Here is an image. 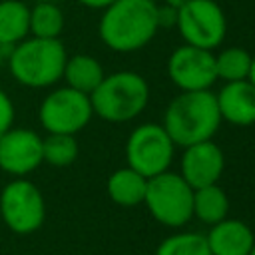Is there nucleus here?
I'll use <instances>...</instances> for the list:
<instances>
[{
	"mask_svg": "<svg viewBox=\"0 0 255 255\" xmlns=\"http://www.w3.org/2000/svg\"><path fill=\"white\" fill-rule=\"evenodd\" d=\"M163 4H167V6H171V8H175V10H181L189 0H161Z\"/></svg>",
	"mask_w": 255,
	"mask_h": 255,
	"instance_id": "obj_26",
	"label": "nucleus"
},
{
	"mask_svg": "<svg viewBox=\"0 0 255 255\" xmlns=\"http://www.w3.org/2000/svg\"><path fill=\"white\" fill-rule=\"evenodd\" d=\"M82 6L92 8V10H106L108 6H112L116 0H78Z\"/></svg>",
	"mask_w": 255,
	"mask_h": 255,
	"instance_id": "obj_25",
	"label": "nucleus"
},
{
	"mask_svg": "<svg viewBox=\"0 0 255 255\" xmlns=\"http://www.w3.org/2000/svg\"><path fill=\"white\" fill-rule=\"evenodd\" d=\"M90 102L94 116L112 124H124L147 108L149 86L137 72H114L104 76L100 86L90 94Z\"/></svg>",
	"mask_w": 255,
	"mask_h": 255,
	"instance_id": "obj_4",
	"label": "nucleus"
},
{
	"mask_svg": "<svg viewBox=\"0 0 255 255\" xmlns=\"http://www.w3.org/2000/svg\"><path fill=\"white\" fill-rule=\"evenodd\" d=\"M247 82H251L255 86V56H251V64H249V74H247Z\"/></svg>",
	"mask_w": 255,
	"mask_h": 255,
	"instance_id": "obj_27",
	"label": "nucleus"
},
{
	"mask_svg": "<svg viewBox=\"0 0 255 255\" xmlns=\"http://www.w3.org/2000/svg\"><path fill=\"white\" fill-rule=\"evenodd\" d=\"M145 187H147V177H143L129 165L116 169L106 183L110 199L122 207H135L143 203Z\"/></svg>",
	"mask_w": 255,
	"mask_h": 255,
	"instance_id": "obj_16",
	"label": "nucleus"
},
{
	"mask_svg": "<svg viewBox=\"0 0 255 255\" xmlns=\"http://www.w3.org/2000/svg\"><path fill=\"white\" fill-rule=\"evenodd\" d=\"M249 64H251V54L245 48H237V46L225 48L219 54H215L217 80H223L225 84L247 80Z\"/></svg>",
	"mask_w": 255,
	"mask_h": 255,
	"instance_id": "obj_21",
	"label": "nucleus"
},
{
	"mask_svg": "<svg viewBox=\"0 0 255 255\" xmlns=\"http://www.w3.org/2000/svg\"><path fill=\"white\" fill-rule=\"evenodd\" d=\"M68 54L60 38L28 36L8 52L12 78L26 88H50L62 80Z\"/></svg>",
	"mask_w": 255,
	"mask_h": 255,
	"instance_id": "obj_3",
	"label": "nucleus"
},
{
	"mask_svg": "<svg viewBox=\"0 0 255 255\" xmlns=\"http://www.w3.org/2000/svg\"><path fill=\"white\" fill-rule=\"evenodd\" d=\"M30 36V6L22 0H0V48L8 52Z\"/></svg>",
	"mask_w": 255,
	"mask_h": 255,
	"instance_id": "obj_15",
	"label": "nucleus"
},
{
	"mask_svg": "<svg viewBox=\"0 0 255 255\" xmlns=\"http://www.w3.org/2000/svg\"><path fill=\"white\" fill-rule=\"evenodd\" d=\"M177 14H179V10H175V8H171V6H167V4H157V8H155V16H157V28H175V24H177Z\"/></svg>",
	"mask_w": 255,
	"mask_h": 255,
	"instance_id": "obj_24",
	"label": "nucleus"
},
{
	"mask_svg": "<svg viewBox=\"0 0 255 255\" xmlns=\"http://www.w3.org/2000/svg\"><path fill=\"white\" fill-rule=\"evenodd\" d=\"M92 116L94 110L90 96L68 86L50 92L38 110V120L48 133L76 135L90 124Z\"/></svg>",
	"mask_w": 255,
	"mask_h": 255,
	"instance_id": "obj_8",
	"label": "nucleus"
},
{
	"mask_svg": "<svg viewBox=\"0 0 255 255\" xmlns=\"http://www.w3.org/2000/svg\"><path fill=\"white\" fill-rule=\"evenodd\" d=\"M80 145L76 135L68 133H48L42 137V159L54 167H68L78 159Z\"/></svg>",
	"mask_w": 255,
	"mask_h": 255,
	"instance_id": "obj_20",
	"label": "nucleus"
},
{
	"mask_svg": "<svg viewBox=\"0 0 255 255\" xmlns=\"http://www.w3.org/2000/svg\"><path fill=\"white\" fill-rule=\"evenodd\" d=\"M36 2H38V0H36Z\"/></svg>",
	"mask_w": 255,
	"mask_h": 255,
	"instance_id": "obj_31",
	"label": "nucleus"
},
{
	"mask_svg": "<svg viewBox=\"0 0 255 255\" xmlns=\"http://www.w3.org/2000/svg\"><path fill=\"white\" fill-rule=\"evenodd\" d=\"M44 163L42 137L28 128H10L0 135V169L24 177Z\"/></svg>",
	"mask_w": 255,
	"mask_h": 255,
	"instance_id": "obj_11",
	"label": "nucleus"
},
{
	"mask_svg": "<svg viewBox=\"0 0 255 255\" xmlns=\"http://www.w3.org/2000/svg\"><path fill=\"white\" fill-rule=\"evenodd\" d=\"M229 213V197L219 183L193 189V217L205 225H215L223 221Z\"/></svg>",
	"mask_w": 255,
	"mask_h": 255,
	"instance_id": "obj_18",
	"label": "nucleus"
},
{
	"mask_svg": "<svg viewBox=\"0 0 255 255\" xmlns=\"http://www.w3.org/2000/svg\"><path fill=\"white\" fill-rule=\"evenodd\" d=\"M167 76L181 92H203L217 82L215 54L183 44L167 58Z\"/></svg>",
	"mask_w": 255,
	"mask_h": 255,
	"instance_id": "obj_10",
	"label": "nucleus"
},
{
	"mask_svg": "<svg viewBox=\"0 0 255 255\" xmlns=\"http://www.w3.org/2000/svg\"><path fill=\"white\" fill-rule=\"evenodd\" d=\"M225 169V155L213 139L183 147L179 175L189 183L191 189L217 183Z\"/></svg>",
	"mask_w": 255,
	"mask_h": 255,
	"instance_id": "obj_12",
	"label": "nucleus"
},
{
	"mask_svg": "<svg viewBox=\"0 0 255 255\" xmlns=\"http://www.w3.org/2000/svg\"><path fill=\"white\" fill-rule=\"evenodd\" d=\"M64 24V12L54 0H38L30 8V36L60 38Z\"/></svg>",
	"mask_w": 255,
	"mask_h": 255,
	"instance_id": "obj_19",
	"label": "nucleus"
},
{
	"mask_svg": "<svg viewBox=\"0 0 255 255\" xmlns=\"http://www.w3.org/2000/svg\"><path fill=\"white\" fill-rule=\"evenodd\" d=\"M249 255H255V245L251 247V251H249Z\"/></svg>",
	"mask_w": 255,
	"mask_h": 255,
	"instance_id": "obj_29",
	"label": "nucleus"
},
{
	"mask_svg": "<svg viewBox=\"0 0 255 255\" xmlns=\"http://www.w3.org/2000/svg\"><path fill=\"white\" fill-rule=\"evenodd\" d=\"M0 215L6 227L18 235L38 231L46 219V201L36 183L16 177L0 191Z\"/></svg>",
	"mask_w": 255,
	"mask_h": 255,
	"instance_id": "obj_6",
	"label": "nucleus"
},
{
	"mask_svg": "<svg viewBox=\"0 0 255 255\" xmlns=\"http://www.w3.org/2000/svg\"><path fill=\"white\" fill-rule=\"evenodd\" d=\"M151 2H155V4H157V2H161V0H151Z\"/></svg>",
	"mask_w": 255,
	"mask_h": 255,
	"instance_id": "obj_30",
	"label": "nucleus"
},
{
	"mask_svg": "<svg viewBox=\"0 0 255 255\" xmlns=\"http://www.w3.org/2000/svg\"><path fill=\"white\" fill-rule=\"evenodd\" d=\"M104 76L106 74H104L102 64L94 56H88V54H76L68 58L64 66V74H62L68 88L78 90L86 96H90L100 86Z\"/></svg>",
	"mask_w": 255,
	"mask_h": 255,
	"instance_id": "obj_17",
	"label": "nucleus"
},
{
	"mask_svg": "<svg viewBox=\"0 0 255 255\" xmlns=\"http://www.w3.org/2000/svg\"><path fill=\"white\" fill-rule=\"evenodd\" d=\"M215 100L221 122L239 128L255 124V86L251 82H227L215 94Z\"/></svg>",
	"mask_w": 255,
	"mask_h": 255,
	"instance_id": "obj_13",
	"label": "nucleus"
},
{
	"mask_svg": "<svg viewBox=\"0 0 255 255\" xmlns=\"http://www.w3.org/2000/svg\"><path fill=\"white\" fill-rule=\"evenodd\" d=\"M4 58H6V54H4V50L0 48V70H2V62H4Z\"/></svg>",
	"mask_w": 255,
	"mask_h": 255,
	"instance_id": "obj_28",
	"label": "nucleus"
},
{
	"mask_svg": "<svg viewBox=\"0 0 255 255\" xmlns=\"http://www.w3.org/2000/svg\"><path fill=\"white\" fill-rule=\"evenodd\" d=\"M143 203L151 217L165 227H183L193 217V189L169 169L147 179Z\"/></svg>",
	"mask_w": 255,
	"mask_h": 255,
	"instance_id": "obj_5",
	"label": "nucleus"
},
{
	"mask_svg": "<svg viewBox=\"0 0 255 255\" xmlns=\"http://www.w3.org/2000/svg\"><path fill=\"white\" fill-rule=\"evenodd\" d=\"M157 4L151 0H116L100 18V40L114 52H137L157 34Z\"/></svg>",
	"mask_w": 255,
	"mask_h": 255,
	"instance_id": "obj_1",
	"label": "nucleus"
},
{
	"mask_svg": "<svg viewBox=\"0 0 255 255\" xmlns=\"http://www.w3.org/2000/svg\"><path fill=\"white\" fill-rule=\"evenodd\" d=\"M175 28L185 44L213 52L225 40L227 18L215 0H189L179 10Z\"/></svg>",
	"mask_w": 255,
	"mask_h": 255,
	"instance_id": "obj_9",
	"label": "nucleus"
},
{
	"mask_svg": "<svg viewBox=\"0 0 255 255\" xmlns=\"http://www.w3.org/2000/svg\"><path fill=\"white\" fill-rule=\"evenodd\" d=\"M211 255H249L255 245V235L245 221L229 219L211 225L205 235Z\"/></svg>",
	"mask_w": 255,
	"mask_h": 255,
	"instance_id": "obj_14",
	"label": "nucleus"
},
{
	"mask_svg": "<svg viewBox=\"0 0 255 255\" xmlns=\"http://www.w3.org/2000/svg\"><path fill=\"white\" fill-rule=\"evenodd\" d=\"M175 153V143L163 126L147 122L137 126L126 141V159L131 169L143 177H153L169 169Z\"/></svg>",
	"mask_w": 255,
	"mask_h": 255,
	"instance_id": "obj_7",
	"label": "nucleus"
},
{
	"mask_svg": "<svg viewBox=\"0 0 255 255\" xmlns=\"http://www.w3.org/2000/svg\"><path fill=\"white\" fill-rule=\"evenodd\" d=\"M14 104L10 100V96L0 88V135L4 131H8L10 128H14Z\"/></svg>",
	"mask_w": 255,
	"mask_h": 255,
	"instance_id": "obj_23",
	"label": "nucleus"
},
{
	"mask_svg": "<svg viewBox=\"0 0 255 255\" xmlns=\"http://www.w3.org/2000/svg\"><path fill=\"white\" fill-rule=\"evenodd\" d=\"M161 126L179 147L211 139L221 126L215 94L211 90L181 92L169 102Z\"/></svg>",
	"mask_w": 255,
	"mask_h": 255,
	"instance_id": "obj_2",
	"label": "nucleus"
},
{
	"mask_svg": "<svg viewBox=\"0 0 255 255\" xmlns=\"http://www.w3.org/2000/svg\"><path fill=\"white\" fill-rule=\"evenodd\" d=\"M155 255H211L205 235L181 231L165 237L157 249Z\"/></svg>",
	"mask_w": 255,
	"mask_h": 255,
	"instance_id": "obj_22",
	"label": "nucleus"
}]
</instances>
